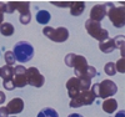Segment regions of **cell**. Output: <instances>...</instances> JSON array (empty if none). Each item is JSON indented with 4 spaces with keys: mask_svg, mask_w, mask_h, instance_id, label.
I'll return each mask as SVG.
<instances>
[{
    "mask_svg": "<svg viewBox=\"0 0 125 117\" xmlns=\"http://www.w3.org/2000/svg\"><path fill=\"white\" fill-rule=\"evenodd\" d=\"M114 42H115L116 49H120V51H121V57H124V42H125L124 36H118V37H115V39H114Z\"/></svg>",
    "mask_w": 125,
    "mask_h": 117,
    "instance_id": "obj_23",
    "label": "cell"
},
{
    "mask_svg": "<svg viewBox=\"0 0 125 117\" xmlns=\"http://www.w3.org/2000/svg\"><path fill=\"white\" fill-rule=\"evenodd\" d=\"M85 29H86V31H88V34H89L93 39L98 40L99 42L105 41L106 39H109L108 30L103 29L101 25H100V23H96V21H93V20L88 19V20L85 21Z\"/></svg>",
    "mask_w": 125,
    "mask_h": 117,
    "instance_id": "obj_6",
    "label": "cell"
},
{
    "mask_svg": "<svg viewBox=\"0 0 125 117\" xmlns=\"http://www.w3.org/2000/svg\"><path fill=\"white\" fill-rule=\"evenodd\" d=\"M101 107L106 113H113V112H115L116 108H118V101L115 99H106L105 101L103 102Z\"/></svg>",
    "mask_w": 125,
    "mask_h": 117,
    "instance_id": "obj_16",
    "label": "cell"
},
{
    "mask_svg": "<svg viewBox=\"0 0 125 117\" xmlns=\"http://www.w3.org/2000/svg\"><path fill=\"white\" fill-rule=\"evenodd\" d=\"M66 89H68V95H69V97L70 100L71 99H74L81 92V91H84L83 90V86H81V82L78 77H70L66 82Z\"/></svg>",
    "mask_w": 125,
    "mask_h": 117,
    "instance_id": "obj_12",
    "label": "cell"
},
{
    "mask_svg": "<svg viewBox=\"0 0 125 117\" xmlns=\"http://www.w3.org/2000/svg\"><path fill=\"white\" fill-rule=\"evenodd\" d=\"M14 25H11L10 23H4L3 21V24L0 25V33H1L3 36H11L14 34Z\"/></svg>",
    "mask_w": 125,
    "mask_h": 117,
    "instance_id": "obj_19",
    "label": "cell"
},
{
    "mask_svg": "<svg viewBox=\"0 0 125 117\" xmlns=\"http://www.w3.org/2000/svg\"><path fill=\"white\" fill-rule=\"evenodd\" d=\"M45 82V77L40 73L36 67H29L26 69V83L34 87H41Z\"/></svg>",
    "mask_w": 125,
    "mask_h": 117,
    "instance_id": "obj_9",
    "label": "cell"
},
{
    "mask_svg": "<svg viewBox=\"0 0 125 117\" xmlns=\"http://www.w3.org/2000/svg\"><path fill=\"white\" fill-rule=\"evenodd\" d=\"M68 117H84V116L80 115V113H71V115H69Z\"/></svg>",
    "mask_w": 125,
    "mask_h": 117,
    "instance_id": "obj_29",
    "label": "cell"
},
{
    "mask_svg": "<svg viewBox=\"0 0 125 117\" xmlns=\"http://www.w3.org/2000/svg\"><path fill=\"white\" fill-rule=\"evenodd\" d=\"M9 117H16V116H9Z\"/></svg>",
    "mask_w": 125,
    "mask_h": 117,
    "instance_id": "obj_30",
    "label": "cell"
},
{
    "mask_svg": "<svg viewBox=\"0 0 125 117\" xmlns=\"http://www.w3.org/2000/svg\"><path fill=\"white\" fill-rule=\"evenodd\" d=\"M70 15L73 16H79L84 13L85 10V3L84 1H70Z\"/></svg>",
    "mask_w": 125,
    "mask_h": 117,
    "instance_id": "obj_14",
    "label": "cell"
},
{
    "mask_svg": "<svg viewBox=\"0 0 125 117\" xmlns=\"http://www.w3.org/2000/svg\"><path fill=\"white\" fill-rule=\"evenodd\" d=\"M51 4L59 6V8H69L70 6V1H51Z\"/></svg>",
    "mask_w": 125,
    "mask_h": 117,
    "instance_id": "obj_26",
    "label": "cell"
},
{
    "mask_svg": "<svg viewBox=\"0 0 125 117\" xmlns=\"http://www.w3.org/2000/svg\"><path fill=\"white\" fill-rule=\"evenodd\" d=\"M36 117H59V115H58L56 110L51 108V107H45L38 113Z\"/></svg>",
    "mask_w": 125,
    "mask_h": 117,
    "instance_id": "obj_20",
    "label": "cell"
},
{
    "mask_svg": "<svg viewBox=\"0 0 125 117\" xmlns=\"http://www.w3.org/2000/svg\"><path fill=\"white\" fill-rule=\"evenodd\" d=\"M125 57H120L118 60V62L115 63V69H116V72H120V73H124L125 72Z\"/></svg>",
    "mask_w": 125,
    "mask_h": 117,
    "instance_id": "obj_24",
    "label": "cell"
},
{
    "mask_svg": "<svg viewBox=\"0 0 125 117\" xmlns=\"http://www.w3.org/2000/svg\"><path fill=\"white\" fill-rule=\"evenodd\" d=\"M4 60H5V62H6L8 66H13V65H15V62H16L13 51H6L5 55H4Z\"/></svg>",
    "mask_w": 125,
    "mask_h": 117,
    "instance_id": "obj_21",
    "label": "cell"
},
{
    "mask_svg": "<svg viewBox=\"0 0 125 117\" xmlns=\"http://www.w3.org/2000/svg\"><path fill=\"white\" fill-rule=\"evenodd\" d=\"M104 71L108 76H114L116 73V69H115V63L114 62H108L105 66H104Z\"/></svg>",
    "mask_w": 125,
    "mask_h": 117,
    "instance_id": "obj_22",
    "label": "cell"
},
{
    "mask_svg": "<svg viewBox=\"0 0 125 117\" xmlns=\"http://www.w3.org/2000/svg\"><path fill=\"white\" fill-rule=\"evenodd\" d=\"M3 86H4V89L8 90V91H13V90L15 89V85H14V81H13V80H5L4 83H3Z\"/></svg>",
    "mask_w": 125,
    "mask_h": 117,
    "instance_id": "obj_25",
    "label": "cell"
},
{
    "mask_svg": "<svg viewBox=\"0 0 125 117\" xmlns=\"http://www.w3.org/2000/svg\"><path fill=\"white\" fill-rule=\"evenodd\" d=\"M13 54L18 62L24 63L34 57V47L29 41H19L14 46Z\"/></svg>",
    "mask_w": 125,
    "mask_h": 117,
    "instance_id": "obj_4",
    "label": "cell"
},
{
    "mask_svg": "<svg viewBox=\"0 0 125 117\" xmlns=\"http://www.w3.org/2000/svg\"><path fill=\"white\" fill-rule=\"evenodd\" d=\"M0 77H1L4 81L5 80H13L14 77V66H3L0 67Z\"/></svg>",
    "mask_w": 125,
    "mask_h": 117,
    "instance_id": "obj_17",
    "label": "cell"
},
{
    "mask_svg": "<svg viewBox=\"0 0 125 117\" xmlns=\"http://www.w3.org/2000/svg\"><path fill=\"white\" fill-rule=\"evenodd\" d=\"M95 99H96L95 95L90 90L89 91H81L76 97L70 100L69 106L71 108H78V107H81V106H89L95 101Z\"/></svg>",
    "mask_w": 125,
    "mask_h": 117,
    "instance_id": "obj_8",
    "label": "cell"
},
{
    "mask_svg": "<svg viewBox=\"0 0 125 117\" xmlns=\"http://www.w3.org/2000/svg\"><path fill=\"white\" fill-rule=\"evenodd\" d=\"M16 10L20 13L19 21L23 25H28L31 20L30 3L29 1H9V3H5V13L6 14H13Z\"/></svg>",
    "mask_w": 125,
    "mask_h": 117,
    "instance_id": "obj_2",
    "label": "cell"
},
{
    "mask_svg": "<svg viewBox=\"0 0 125 117\" xmlns=\"http://www.w3.org/2000/svg\"><path fill=\"white\" fill-rule=\"evenodd\" d=\"M65 63L66 66L74 69L75 77H88L93 79L98 75V71L94 66L88 65V61L84 56L76 55V54H68L65 56Z\"/></svg>",
    "mask_w": 125,
    "mask_h": 117,
    "instance_id": "obj_1",
    "label": "cell"
},
{
    "mask_svg": "<svg viewBox=\"0 0 125 117\" xmlns=\"http://www.w3.org/2000/svg\"><path fill=\"white\" fill-rule=\"evenodd\" d=\"M99 49L101 52L104 54H111V52L116 49L115 46V42H114V39H106L105 41H101L99 42Z\"/></svg>",
    "mask_w": 125,
    "mask_h": 117,
    "instance_id": "obj_15",
    "label": "cell"
},
{
    "mask_svg": "<svg viewBox=\"0 0 125 117\" xmlns=\"http://www.w3.org/2000/svg\"><path fill=\"white\" fill-rule=\"evenodd\" d=\"M90 91L95 95V97H100V99L106 100V99L111 97L113 95H115L118 92V86H116V83L111 80H103L101 82L91 85Z\"/></svg>",
    "mask_w": 125,
    "mask_h": 117,
    "instance_id": "obj_3",
    "label": "cell"
},
{
    "mask_svg": "<svg viewBox=\"0 0 125 117\" xmlns=\"http://www.w3.org/2000/svg\"><path fill=\"white\" fill-rule=\"evenodd\" d=\"M6 108L9 111V115H18L23 112L24 110V101L19 97H15L9 101V103L6 105Z\"/></svg>",
    "mask_w": 125,
    "mask_h": 117,
    "instance_id": "obj_13",
    "label": "cell"
},
{
    "mask_svg": "<svg viewBox=\"0 0 125 117\" xmlns=\"http://www.w3.org/2000/svg\"><path fill=\"white\" fill-rule=\"evenodd\" d=\"M50 13L48 10H39L36 13V21L41 25H46L49 21H50Z\"/></svg>",
    "mask_w": 125,
    "mask_h": 117,
    "instance_id": "obj_18",
    "label": "cell"
},
{
    "mask_svg": "<svg viewBox=\"0 0 125 117\" xmlns=\"http://www.w3.org/2000/svg\"><path fill=\"white\" fill-rule=\"evenodd\" d=\"M108 6L109 3L106 4H98L95 6H93V9L90 10V20L93 21H96V23H100V21L106 16L108 13Z\"/></svg>",
    "mask_w": 125,
    "mask_h": 117,
    "instance_id": "obj_11",
    "label": "cell"
},
{
    "mask_svg": "<svg viewBox=\"0 0 125 117\" xmlns=\"http://www.w3.org/2000/svg\"><path fill=\"white\" fill-rule=\"evenodd\" d=\"M15 87L23 89L26 86V69L24 65H16L14 67V77H13Z\"/></svg>",
    "mask_w": 125,
    "mask_h": 117,
    "instance_id": "obj_10",
    "label": "cell"
},
{
    "mask_svg": "<svg viewBox=\"0 0 125 117\" xmlns=\"http://www.w3.org/2000/svg\"><path fill=\"white\" fill-rule=\"evenodd\" d=\"M8 117H9V116H8Z\"/></svg>",
    "mask_w": 125,
    "mask_h": 117,
    "instance_id": "obj_31",
    "label": "cell"
},
{
    "mask_svg": "<svg viewBox=\"0 0 125 117\" xmlns=\"http://www.w3.org/2000/svg\"><path fill=\"white\" fill-rule=\"evenodd\" d=\"M115 117H125V111H124V110L118 111V113L115 115Z\"/></svg>",
    "mask_w": 125,
    "mask_h": 117,
    "instance_id": "obj_28",
    "label": "cell"
},
{
    "mask_svg": "<svg viewBox=\"0 0 125 117\" xmlns=\"http://www.w3.org/2000/svg\"><path fill=\"white\" fill-rule=\"evenodd\" d=\"M6 100V95L3 92V91H0V105H3Z\"/></svg>",
    "mask_w": 125,
    "mask_h": 117,
    "instance_id": "obj_27",
    "label": "cell"
},
{
    "mask_svg": "<svg viewBox=\"0 0 125 117\" xmlns=\"http://www.w3.org/2000/svg\"><path fill=\"white\" fill-rule=\"evenodd\" d=\"M43 34L54 42H65L69 39V30L64 26L61 27L45 26L43 29Z\"/></svg>",
    "mask_w": 125,
    "mask_h": 117,
    "instance_id": "obj_7",
    "label": "cell"
},
{
    "mask_svg": "<svg viewBox=\"0 0 125 117\" xmlns=\"http://www.w3.org/2000/svg\"><path fill=\"white\" fill-rule=\"evenodd\" d=\"M125 8L123 6H114V4L109 3L106 16L113 23L115 27H124L125 25Z\"/></svg>",
    "mask_w": 125,
    "mask_h": 117,
    "instance_id": "obj_5",
    "label": "cell"
}]
</instances>
